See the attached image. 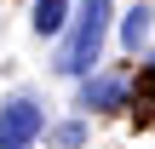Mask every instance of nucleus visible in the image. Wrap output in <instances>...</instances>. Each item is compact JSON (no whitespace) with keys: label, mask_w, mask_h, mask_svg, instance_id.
Returning a JSON list of instances; mask_svg holds the SVG:
<instances>
[{"label":"nucleus","mask_w":155,"mask_h":149,"mask_svg":"<svg viewBox=\"0 0 155 149\" xmlns=\"http://www.w3.org/2000/svg\"><path fill=\"white\" fill-rule=\"evenodd\" d=\"M104 34H109V0H81V17H75L63 52H58V75L92 80V63H98V52H104Z\"/></svg>","instance_id":"nucleus-1"},{"label":"nucleus","mask_w":155,"mask_h":149,"mask_svg":"<svg viewBox=\"0 0 155 149\" xmlns=\"http://www.w3.org/2000/svg\"><path fill=\"white\" fill-rule=\"evenodd\" d=\"M40 126H46V109L35 98H6L0 103V149H35Z\"/></svg>","instance_id":"nucleus-2"},{"label":"nucleus","mask_w":155,"mask_h":149,"mask_svg":"<svg viewBox=\"0 0 155 149\" xmlns=\"http://www.w3.org/2000/svg\"><path fill=\"white\" fill-rule=\"evenodd\" d=\"M81 109H98V115L127 109V80H121V75H92V80H81Z\"/></svg>","instance_id":"nucleus-3"},{"label":"nucleus","mask_w":155,"mask_h":149,"mask_svg":"<svg viewBox=\"0 0 155 149\" xmlns=\"http://www.w3.org/2000/svg\"><path fill=\"white\" fill-rule=\"evenodd\" d=\"M35 34L40 40H52V34H63V23H69V0H35Z\"/></svg>","instance_id":"nucleus-4"},{"label":"nucleus","mask_w":155,"mask_h":149,"mask_svg":"<svg viewBox=\"0 0 155 149\" xmlns=\"http://www.w3.org/2000/svg\"><path fill=\"white\" fill-rule=\"evenodd\" d=\"M144 34H150V11H144V6H132V11L121 17V40L138 52V40H144Z\"/></svg>","instance_id":"nucleus-5"},{"label":"nucleus","mask_w":155,"mask_h":149,"mask_svg":"<svg viewBox=\"0 0 155 149\" xmlns=\"http://www.w3.org/2000/svg\"><path fill=\"white\" fill-rule=\"evenodd\" d=\"M81 138H86V126H81V121H69V126H58V144H63V149H81Z\"/></svg>","instance_id":"nucleus-6"}]
</instances>
